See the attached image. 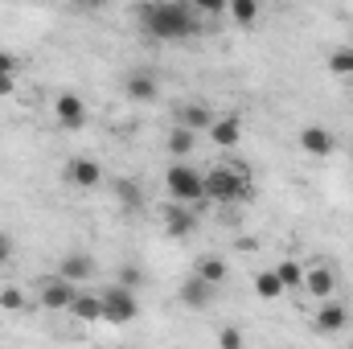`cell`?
<instances>
[{
  "label": "cell",
  "mask_w": 353,
  "mask_h": 349,
  "mask_svg": "<svg viewBox=\"0 0 353 349\" xmlns=\"http://www.w3.org/2000/svg\"><path fill=\"white\" fill-rule=\"evenodd\" d=\"M140 279H144V271H140V267H123V271H119V288H128V292H136V283H140Z\"/></svg>",
  "instance_id": "obj_27"
},
{
  "label": "cell",
  "mask_w": 353,
  "mask_h": 349,
  "mask_svg": "<svg viewBox=\"0 0 353 349\" xmlns=\"http://www.w3.org/2000/svg\"><path fill=\"white\" fill-rule=\"evenodd\" d=\"M90 271H94V263H90V255H79V251H70L66 259H62V267H58V275L66 279V283H83V279H90Z\"/></svg>",
  "instance_id": "obj_13"
},
{
  "label": "cell",
  "mask_w": 353,
  "mask_h": 349,
  "mask_svg": "<svg viewBox=\"0 0 353 349\" xmlns=\"http://www.w3.org/2000/svg\"><path fill=\"white\" fill-rule=\"evenodd\" d=\"M70 312H74L83 325H94V321H103V300H99V296H90V292H79V296H74V304H70Z\"/></svg>",
  "instance_id": "obj_16"
},
{
  "label": "cell",
  "mask_w": 353,
  "mask_h": 349,
  "mask_svg": "<svg viewBox=\"0 0 353 349\" xmlns=\"http://www.w3.org/2000/svg\"><path fill=\"white\" fill-rule=\"evenodd\" d=\"M0 308H8V312L25 308V292H21V288H4V292H0Z\"/></svg>",
  "instance_id": "obj_25"
},
{
  "label": "cell",
  "mask_w": 353,
  "mask_h": 349,
  "mask_svg": "<svg viewBox=\"0 0 353 349\" xmlns=\"http://www.w3.org/2000/svg\"><path fill=\"white\" fill-rule=\"evenodd\" d=\"M115 193H119L123 206H140V189H136V181H115Z\"/></svg>",
  "instance_id": "obj_24"
},
{
  "label": "cell",
  "mask_w": 353,
  "mask_h": 349,
  "mask_svg": "<svg viewBox=\"0 0 353 349\" xmlns=\"http://www.w3.org/2000/svg\"><path fill=\"white\" fill-rule=\"evenodd\" d=\"M210 123H214L210 107H201V103H185L181 107V123L176 128H185V132H210Z\"/></svg>",
  "instance_id": "obj_15"
},
{
  "label": "cell",
  "mask_w": 353,
  "mask_h": 349,
  "mask_svg": "<svg viewBox=\"0 0 353 349\" xmlns=\"http://www.w3.org/2000/svg\"><path fill=\"white\" fill-rule=\"evenodd\" d=\"M210 300H214V288H210L205 279L189 275V279L181 283V304H185V308H210Z\"/></svg>",
  "instance_id": "obj_12"
},
{
  "label": "cell",
  "mask_w": 353,
  "mask_h": 349,
  "mask_svg": "<svg viewBox=\"0 0 353 349\" xmlns=\"http://www.w3.org/2000/svg\"><path fill=\"white\" fill-rule=\"evenodd\" d=\"M165 230L176 235V239L193 235V230H197V214H193L189 206H181V201H169V206H165Z\"/></svg>",
  "instance_id": "obj_8"
},
{
  "label": "cell",
  "mask_w": 353,
  "mask_h": 349,
  "mask_svg": "<svg viewBox=\"0 0 353 349\" xmlns=\"http://www.w3.org/2000/svg\"><path fill=\"white\" fill-rule=\"evenodd\" d=\"M0 79H17V58L8 50H0Z\"/></svg>",
  "instance_id": "obj_28"
},
{
  "label": "cell",
  "mask_w": 353,
  "mask_h": 349,
  "mask_svg": "<svg viewBox=\"0 0 353 349\" xmlns=\"http://www.w3.org/2000/svg\"><path fill=\"white\" fill-rule=\"evenodd\" d=\"M304 292L329 304V296L337 292V275H333L329 267H308V271H304Z\"/></svg>",
  "instance_id": "obj_9"
},
{
  "label": "cell",
  "mask_w": 353,
  "mask_h": 349,
  "mask_svg": "<svg viewBox=\"0 0 353 349\" xmlns=\"http://www.w3.org/2000/svg\"><path fill=\"white\" fill-rule=\"evenodd\" d=\"M54 111H58V123H62L66 132H79V128L87 123V107H83V99L70 94V90L54 99Z\"/></svg>",
  "instance_id": "obj_6"
},
{
  "label": "cell",
  "mask_w": 353,
  "mask_h": 349,
  "mask_svg": "<svg viewBox=\"0 0 353 349\" xmlns=\"http://www.w3.org/2000/svg\"><path fill=\"white\" fill-rule=\"evenodd\" d=\"M197 12H210V17H218V12H222V0H201V4H197Z\"/></svg>",
  "instance_id": "obj_29"
},
{
  "label": "cell",
  "mask_w": 353,
  "mask_h": 349,
  "mask_svg": "<svg viewBox=\"0 0 353 349\" xmlns=\"http://www.w3.org/2000/svg\"><path fill=\"white\" fill-rule=\"evenodd\" d=\"M210 140H214L218 148H234V144L243 140V119H239V115L214 119V123H210Z\"/></svg>",
  "instance_id": "obj_10"
},
{
  "label": "cell",
  "mask_w": 353,
  "mask_h": 349,
  "mask_svg": "<svg viewBox=\"0 0 353 349\" xmlns=\"http://www.w3.org/2000/svg\"><path fill=\"white\" fill-rule=\"evenodd\" d=\"M66 181L79 185V189H94V185L103 181V169H99V161H90V157H70V161H66Z\"/></svg>",
  "instance_id": "obj_7"
},
{
  "label": "cell",
  "mask_w": 353,
  "mask_h": 349,
  "mask_svg": "<svg viewBox=\"0 0 353 349\" xmlns=\"http://www.w3.org/2000/svg\"><path fill=\"white\" fill-rule=\"evenodd\" d=\"M12 259V243H8V239H4V235H0V267H4V263Z\"/></svg>",
  "instance_id": "obj_30"
},
{
  "label": "cell",
  "mask_w": 353,
  "mask_h": 349,
  "mask_svg": "<svg viewBox=\"0 0 353 349\" xmlns=\"http://www.w3.org/2000/svg\"><path fill=\"white\" fill-rule=\"evenodd\" d=\"M12 87H17V79H0V94H12Z\"/></svg>",
  "instance_id": "obj_31"
},
{
  "label": "cell",
  "mask_w": 353,
  "mask_h": 349,
  "mask_svg": "<svg viewBox=\"0 0 353 349\" xmlns=\"http://www.w3.org/2000/svg\"><path fill=\"white\" fill-rule=\"evenodd\" d=\"M255 292H259L263 300H279L288 288L279 283V275H275V271H259V275H255Z\"/></svg>",
  "instance_id": "obj_19"
},
{
  "label": "cell",
  "mask_w": 353,
  "mask_h": 349,
  "mask_svg": "<svg viewBox=\"0 0 353 349\" xmlns=\"http://www.w3.org/2000/svg\"><path fill=\"white\" fill-rule=\"evenodd\" d=\"M165 144H169V152H173V157H189V152H193V132H185V128H173Z\"/></svg>",
  "instance_id": "obj_21"
},
{
  "label": "cell",
  "mask_w": 353,
  "mask_h": 349,
  "mask_svg": "<svg viewBox=\"0 0 353 349\" xmlns=\"http://www.w3.org/2000/svg\"><path fill=\"white\" fill-rule=\"evenodd\" d=\"M218 346H222V349H243V329H234V325H226V329L218 333Z\"/></svg>",
  "instance_id": "obj_26"
},
{
  "label": "cell",
  "mask_w": 353,
  "mask_h": 349,
  "mask_svg": "<svg viewBox=\"0 0 353 349\" xmlns=\"http://www.w3.org/2000/svg\"><path fill=\"white\" fill-rule=\"evenodd\" d=\"M271 271L279 275V283H283V288H304V267H300L296 259H283L279 267H271Z\"/></svg>",
  "instance_id": "obj_20"
},
{
  "label": "cell",
  "mask_w": 353,
  "mask_h": 349,
  "mask_svg": "<svg viewBox=\"0 0 353 349\" xmlns=\"http://www.w3.org/2000/svg\"><path fill=\"white\" fill-rule=\"evenodd\" d=\"M300 148H304L308 157H329V152H333V132L321 128V123H312V128L300 132Z\"/></svg>",
  "instance_id": "obj_11"
},
{
  "label": "cell",
  "mask_w": 353,
  "mask_h": 349,
  "mask_svg": "<svg viewBox=\"0 0 353 349\" xmlns=\"http://www.w3.org/2000/svg\"><path fill=\"white\" fill-rule=\"evenodd\" d=\"M350 349H353V346H350Z\"/></svg>",
  "instance_id": "obj_32"
},
{
  "label": "cell",
  "mask_w": 353,
  "mask_h": 349,
  "mask_svg": "<svg viewBox=\"0 0 353 349\" xmlns=\"http://www.w3.org/2000/svg\"><path fill=\"white\" fill-rule=\"evenodd\" d=\"M329 70H333V74H353V50H337V54L329 58Z\"/></svg>",
  "instance_id": "obj_23"
},
{
  "label": "cell",
  "mask_w": 353,
  "mask_h": 349,
  "mask_svg": "<svg viewBox=\"0 0 353 349\" xmlns=\"http://www.w3.org/2000/svg\"><path fill=\"white\" fill-rule=\"evenodd\" d=\"M74 296H79V288L74 283H66L62 275H54V279H41V304L50 308V312H70V304H74Z\"/></svg>",
  "instance_id": "obj_5"
},
{
  "label": "cell",
  "mask_w": 353,
  "mask_h": 349,
  "mask_svg": "<svg viewBox=\"0 0 353 349\" xmlns=\"http://www.w3.org/2000/svg\"><path fill=\"white\" fill-rule=\"evenodd\" d=\"M201 181H205V197H210V201H251V197H255L247 165L210 169V173L201 177Z\"/></svg>",
  "instance_id": "obj_2"
},
{
  "label": "cell",
  "mask_w": 353,
  "mask_h": 349,
  "mask_svg": "<svg viewBox=\"0 0 353 349\" xmlns=\"http://www.w3.org/2000/svg\"><path fill=\"white\" fill-rule=\"evenodd\" d=\"M193 275H197V279H205L210 288H218V283L226 279V259H222V255H201Z\"/></svg>",
  "instance_id": "obj_17"
},
{
  "label": "cell",
  "mask_w": 353,
  "mask_h": 349,
  "mask_svg": "<svg viewBox=\"0 0 353 349\" xmlns=\"http://www.w3.org/2000/svg\"><path fill=\"white\" fill-rule=\"evenodd\" d=\"M350 325V312H345V304H325L321 312H316V333H341Z\"/></svg>",
  "instance_id": "obj_14"
},
{
  "label": "cell",
  "mask_w": 353,
  "mask_h": 349,
  "mask_svg": "<svg viewBox=\"0 0 353 349\" xmlns=\"http://www.w3.org/2000/svg\"><path fill=\"white\" fill-rule=\"evenodd\" d=\"M99 300H103V321H111V325H128V321L140 317L136 292H128V288H119V283H111L107 292H99Z\"/></svg>",
  "instance_id": "obj_3"
},
{
  "label": "cell",
  "mask_w": 353,
  "mask_h": 349,
  "mask_svg": "<svg viewBox=\"0 0 353 349\" xmlns=\"http://www.w3.org/2000/svg\"><path fill=\"white\" fill-rule=\"evenodd\" d=\"M128 99H136V103H152V99H157V79L144 74V70H136V74L128 79Z\"/></svg>",
  "instance_id": "obj_18"
},
{
  "label": "cell",
  "mask_w": 353,
  "mask_h": 349,
  "mask_svg": "<svg viewBox=\"0 0 353 349\" xmlns=\"http://www.w3.org/2000/svg\"><path fill=\"white\" fill-rule=\"evenodd\" d=\"M140 21L152 37L161 41H176V37H193L197 33V8L193 4H181V0H165V4H144L140 8Z\"/></svg>",
  "instance_id": "obj_1"
},
{
  "label": "cell",
  "mask_w": 353,
  "mask_h": 349,
  "mask_svg": "<svg viewBox=\"0 0 353 349\" xmlns=\"http://www.w3.org/2000/svg\"><path fill=\"white\" fill-rule=\"evenodd\" d=\"M165 185H169L173 201H181V206H193V201L205 197V181H201V173H193L189 165H169Z\"/></svg>",
  "instance_id": "obj_4"
},
{
  "label": "cell",
  "mask_w": 353,
  "mask_h": 349,
  "mask_svg": "<svg viewBox=\"0 0 353 349\" xmlns=\"http://www.w3.org/2000/svg\"><path fill=\"white\" fill-rule=\"evenodd\" d=\"M230 17H234L239 25H255V21H259V4H255V0H234V4H230Z\"/></svg>",
  "instance_id": "obj_22"
}]
</instances>
